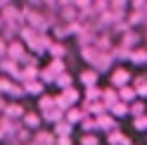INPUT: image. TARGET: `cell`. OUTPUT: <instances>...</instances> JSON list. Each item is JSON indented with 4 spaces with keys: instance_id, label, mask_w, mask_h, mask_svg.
<instances>
[{
    "instance_id": "cell-3",
    "label": "cell",
    "mask_w": 147,
    "mask_h": 145,
    "mask_svg": "<svg viewBox=\"0 0 147 145\" xmlns=\"http://www.w3.org/2000/svg\"><path fill=\"white\" fill-rule=\"evenodd\" d=\"M5 114H7V117H22V119H24L26 112H24L17 102H12V105H5Z\"/></svg>"
},
{
    "instance_id": "cell-16",
    "label": "cell",
    "mask_w": 147,
    "mask_h": 145,
    "mask_svg": "<svg viewBox=\"0 0 147 145\" xmlns=\"http://www.w3.org/2000/svg\"><path fill=\"white\" fill-rule=\"evenodd\" d=\"M59 145H71V138H69V136H64V138H59Z\"/></svg>"
},
{
    "instance_id": "cell-15",
    "label": "cell",
    "mask_w": 147,
    "mask_h": 145,
    "mask_svg": "<svg viewBox=\"0 0 147 145\" xmlns=\"http://www.w3.org/2000/svg\"><path fill=\"white\" fill-rule=\"evenodd\" d=\"M133 95H135V93H133V90H121V100H123V102H128V100H126V98H133Z\"/></svg>"
},
{
    "instance_id": "cell-1",
    "label": "cell",
    "mask_w": 147,
    "mask_h": 145,
    "mask_svg": "<svg viewBox=\"0 0 147 145\" xmlns=\"http://www.w3.org/2000/svg\"><path fill=\"white\" fill-rule=\"evenodd\" d=\"M38 124H40V117L36 112H26L24 114V126H26V129H36Z\"/></svg>"
},
{
    "instance_id": "cell-10",
    "label": "cell",
    "mask_w": 147,
    "mask_h": 145,
    "mask_svg": "<svg viewBox=\"0 0 147 145\" xmlns=\"http://www.w3.org/2000/svg\"><path fill=\"white\" fill-rule=\"evenodd\" d=\"M71 81H74V79H71V74H62V76L57 79V83H59L62 88H67V86H71Z\"/></svg>"
},
{
    "instance_id": "cell-6",
    "label": "cell",
    "mask_w": 147,
    "mask_h": 145,
    "mask_svg": "<svg viewBox=\"0 0 147 145\" xmlns=\"http://www.w3.org/2000/svg\"><path fill=\"white\" fill-rule=\"evenodd\" d=\"M95 79H97V74H95V71H83V74H81V81H83L86 86H90V88L95 86Z\"/></svg>"
},
{
    "instance_id": "cell-17",
    "label": "cell",
    "mask_w": 147,
    "mask_h": 145,
    "mask_svg": "<svg viewBox=\"0 0 147 145\" xmlns=\"http://www.w3.org/2000/svg\"><path fill=\"white\" fill-rule=\"evenodd\" d=\"M5 50H10V48H7V45H5V41L0 38V57H3V52H5Z\"/></svg>"
},
{
    "instance_id": "cell-9",
    "label": "cell",
    "mask_w": 147,
    "mask_h": 145,
    "mask_svg": "<svg viewBox=\"0 0 147 145\" xmlns=\"http://www.w3.org/2000/svg\"><path fill=\"white\" fill-rule=\"evenodd\" d=\"M135 129H140V131H147V114H140V117H135Z\"/></svg>"
},
{
    "instance_id": "cell-13",
    "label": "cell",
    "mask_w": 147,
    "mask_h": 145,
    "mask_svg": "<svg viewBox=\"0 0 147 145\" xmlns=\"http://www.w3.org/2000/svg\"><path fill=\"white\" fill-rule=\"evenodd\" d=\"M55 102H52V98H48V95H43L40 98V107H43V110H48V107H52Z\"/></svg>"
},
{
    "instance_id": "cell-4",
    "label": "cell",
    "mask_w": 147,
    "mask_h": 145,
    "mask_svg": "<svg viewBox=\"0 0 147 145\" xmlns=\"http://www.w3.org/2000/svg\"><path fill=\"white\" fill-rule=\"evenodd\" d=\"M33 143L36 145H55V133H38Z\"/></svg>"
},
{
    "instance_id": "cell-18",
    "label": "cell",
    "mask_w": 147,
    "mask_h": 145,
    "mask_svg": "<svg viewBox=\"0 0 147 145\" xmlns=\"http://www.w3.org/2000/svg\"><path fill=\"white\" fill-rule=\"evenodd\" d=\"M88 110H90V112H100V110H102V105H90Z\"/></svg>"
},
{
    "instance_id": "cell-19",
    "label": "cell",
    "mask_w": 147,
    "mask_h": 145,
    "mask_svg": "<svg viewBox=\"0 0 147 145\" xmlns=\"http://www.w3.org/2000/svg\"><path fill=\"white\" fill-rule=\"evenodd\" d=\"M142 110H145V107H142V105H140V102H138V105H135V107H133V114H138V112H142Z\"/></svg>"
},
{
    "instance_id": "cell-12",
    "label": "cell",
    "mask_w": 147,
    "mask_h": 145,
    "mask_svg": "<svg viewBox=\"0 0 147 145\" xmlns=\"http://www.w3.org/2000/svg\"><path fill=\"white\" fill-rule=\"evenodd\" d=\"M57 133H62L59 138H64V133H71V124H59L57 126Z\"/></svg>"
},
{
    "instance_id": "cell-8",
    "label": "cell",
    "mask_w": 147,
    "mask_h": 145,
    "mask_svg": "<svg viewBox=\"0 0 147 145\" xmlns=\"http://www.w3.org/2000/svg\"><path fill=\"white\" fill-rule=\"evenodd\" d=\"M78 121H81V112H78V110L67 112V124H78Z\"/></svg>"
},
{
    "instance_id": "cell-5",
    "label": "cell",
    "mask_w": 147,
    "mask_h": 145,
    "mask_svg": "<svg viewBox=\"0 0 147 145\" xmlns=\"http://www.w3.org/2000/svg\"><path fill=\"white\" fill-rule=\"evenodd\" d=\"M131 62H133V64H145V62H147V52L145 50H133L131 52Z\"/></svg>"
},
{
    "instance_id": "cell-7",
    "label": "cell",
    "mask_w": 147,
    "mask_h": 145,
    "mask_svg": "<svg viewBox=\"0 0 147 145\" xmlns=\"http://www.w3.org/2000/svg\"><path fill=\"white\" fill-rule=\"evenodd\" d=\"M24 90H26V93H40V90H43V83H38V81H31V83L24 86Z\"/></svg>"
},
{
    "instance_id": "cell-14",
    "label": "cell",
    "mask_w": 147,
    "mask_h": 145,
    "mask_svg": "<svg viewBox=\"0 0 147 145\" xmlns=\"http://www.w3.org/2000/svg\"><path fill=\"white\" fill-rule=\"evenodd\" d=\"M81 145H97V140H95V136H86V138L81 140Z\"/></svg>"
},
{
    "instance_id": "cell-2",
    "label": "cell",
    "mask_w": 147,
    "mask_h": 145,
    "mask_svg": "<svg viewBox=\"0 0 147 145\" xmlns=\"http://www.w3.org/2000/svg\"><path fill=\"white\" fill-rule=\"evenodd\" d=\"M114 86H123V83H128L131 81V74H128L126 69H119V71H114Z\"/></svg>"
},
{
    "instance_id": "cell-11",
    "label": "cell",
    "mask_w": 147,
    "mask_h": 145,
    "mask_svg": "<svg viewBox=\"0 0 147 145\" xmlns=\"http://www.w3.org/2000/svg\"><path fill=\"white\" fill-rule=\"evenodd\" d=\"M7 52L12 55V60H14V57H22V45L14 43V45H10V50H7Z\"/></svg>"
}]
</instances>
